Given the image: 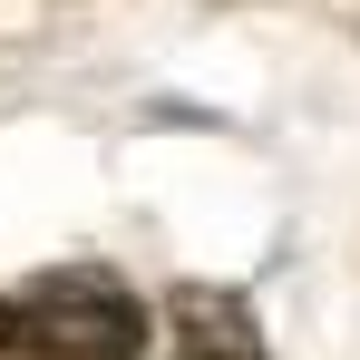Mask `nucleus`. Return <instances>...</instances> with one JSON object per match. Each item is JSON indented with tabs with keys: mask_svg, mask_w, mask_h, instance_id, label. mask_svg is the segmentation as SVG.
Returning <instances> with one entry per match:
<instances>
[{
	"mask_svg": "<svg viewBox=\"0 0 360 360\" xmlns=\"http://www.w3.org/2000/svg\"><path fill=\"white\" fill-rule=\"evenodd\" d=\"M10 331L30 341L39 360H136L146 351V311L127 283L68 263V273H39L30 292L10 302Z\"/></svg>",
	"mask_w": 360,
	"mask_h": 360,
	"instance_id": "obj_1",
	"label": "nucleus"
},
{
	"mask_svg": "<svg viewBox=\"0 0 360 360\" xmlns=\"http://www.w3.org/2000/svg\"><path fill=\"white\" fill-rule=\"evenodd\" d=\"M166 321H176L185 360H263V331H253L243 292H224V283H176Z\"/></svg>",
	"mask_w": 360,
	"mask_h": 360,
	"instance_id": "obj_2",
	"label": "nucleus"
}]
</instances>
